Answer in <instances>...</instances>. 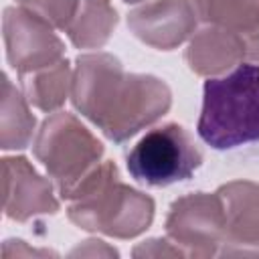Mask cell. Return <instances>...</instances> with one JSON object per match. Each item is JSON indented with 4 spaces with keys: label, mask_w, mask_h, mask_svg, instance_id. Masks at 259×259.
Instances as JSON below:
<instances>
[{
    "label": "cell",
    "mask_w": 259,
    "mask_h": 259,
    "mask_svg": "<svg viewBox=\"0 0 259 259\" xmlns=\"http://www.w3.org/2000/svg\"><path fill=\"white\" fill-rule=\"evenodd\" d=\"M71 99L77 111L115 144L160 119L172 103L170 89L162 79L127 75L121 63L107 53L77 59Z\"/></svg>",
    "instance_id": "cell-1"
},
{
    "label": "cell",
    "mask_w": 259,
    "mask_h": 259,
    "mask_svg": "<svg viewBox=\"0 0 259 259\" xmlns=\"http://www.w3.org/2000/svg\"><path fill=\"white\" fill-rule=\"evenodd\" d=\"M63 198L73 200L69 219L75 225L119 239L140 235L154 219V200L121 184L113 162L97 164Z\"/></svg>",
    "instance_id": "cell-2"
},
{
    "label": "cell",
    "mask_w": 259,
    "mask_h": 259,
    "mask_svg": "<svg viewBox=\"0 0 259 259\" xmlns=\"http://www.w3.org/2000/svg\"><path fill=\"white\" fill-rule=\"evenodd\" d=\"M196 132L214 150L259 142V65L241 63L204 81Z\"/></svg>",
    "instance_id": "cell-3"
},
{
    "label": "cell",
    "mask_w": 259,
    "mask_h": 259,
    "mask_svg": "<svg viewBox=\"0 0 259 259\" xmlns=\"http://www.w3.org/2000/svg\"><path fill=\"white\" fill-rule=\"evenodd\" d=\"M34 156L65 196L103 154L101 142L71 113L57 111L47 117L34 138Z\"/></svg>",
    "instance_id": "cell-4"
},
{
    "label": "cell",
    "mask_w": 259,
    "mask_h": 259,
    "mask_svg": "<svg viewBox=\"0 0 259 259\" xmlns=\"http://www.w3.org/2000/svg\"><path fill=\"white\" fill-rule=\"evenodd\" d=\"M202 164V152L186 127L164 123L146 132L125 158L127 172L146 186H170L188 180Z\"/></svg>",
    "instance_id": "cell-5"
},
{
    "label": "cell",
    "mask_w": 259,
    "mask_h": 259,
    "mask_svg": "<svg viewBox=\"0 0 259 259\" xmlns=\"http://www.w3.org/2000/svg\"><path fill=\"white\" fill-rule=\"evenodd\" d=\"M6 59L18 75H26L63 61L65 47L53 26L40 16L10 6L4 10Z\"/></svg>",
    "instance_id": "cell-6"
},
{
    "label": "cell",
    "mask_w": 259,
    "mask_h": 259,
    "mask_svg": "<svg viewBox=\"0 0 259 259\" xmlns=\"http://www.w3.org/2000/svg\"><path fill=\"white\" fill-rule=\"evenodd\" d=\"M166 233L176 245L190 247L196 255H212L214 247L227 239V217L219 192L178 198L170 206Z\"/></svg>",
    "instance_id": "cell-7"
},
{
    "label": "cell",
    "mask_w": 259,
    "mask_h": 259,
    "mask_svg": "<svg viewBox=\"0 0 259 259\" xmlns=\"http://www.w3.org/2000/svg\"><path fill=\"white\" fill-rule=\"evenodd\" d=\"M192 0H154L127 14V26L146 45L170 51L184 42L196 26Z\"/></svg>",
    "instance_id": "cell-8"
},
{
    "label": "cell",
    "mask_w": 259,
    "mask_h": 259,
    "mask_svg": "<svg viewBox=\"0 0 259 259\" xmlns=\"http://www.w3.org/2000/svg\"><path fill=\"white\" fill-rule=\"evenodd\" d=\"M4 172V214L12 221H28L30 217L57 212L59 202L47 178L36 174L26 158L14 156L2 160Z\"/></svg>",
    "instance_id": "cell-9"
},
{
    "label": "cell",
    "mask_w": 259,
    "mask_h": 259,
    "mask_svg": "<svg viewBox=\"0 0 259 259\" xmlns=\"http://www.w3.org/2000/svg\"><path fill=\"white\" fill-rule=\"evenodd\" d=\"M247 59L243 36L223 28L208 24L206 28L194 32L188 49L186 63L198 75H225Z\"/></svg>",
    "instance_id": "cell-10"
},
{
    "label": "cell",
    "mask_w": 259,
    "mask_h": 259,
    "mask_svg": "<svg viewBox=\"0 0 259 259\" xmlns=\"http://www.w3.org/2000/svg\"><path fill=\"white\" fill-rule=\"evenodd\" d=\"M227 217V239L237 245H259V184L231 182L219 190Z\"/></svg>",
    "instance_id": "cell-11"
},
{
    "label": "cell",
    "mask_w": 259,
    "mask_h": 259,
    "mask_svg": "<svg viewBox=\"0 0 259 259\" xmlns=\"http://www.w3.org/2000/svg\"><path fill=\"white\" fill-rule=\"evenodd\" d=\"M117 24V14L109 0H79L77 12L65 30L77 49L103 47Z\"/></svg>",
    "instance_id": "cell-12"
},
{
    "label": "cell",
    "mask_w": 259,
    "mask_h": 259,
    "mask_svg": "<svg viewBox=\"0 0 259 259\" xmlns=\"http://www.w3.org/2000/svg\"><path fill=\"white\" fill-rule=\"evenodd\" d=\"M26 103V95L12 85L8 75H2L0 144L4 150H22L32 142L36 121Z\"/></svg>",
    "instance_id": "cell-13"
},
{
    "label": "cell",
    "mask_w": 259,
    "mask_h": 259,
    "mask_svg": "<svg viewBox=\"0 0 259 259\" xmlns=\"http://www.w3.org/2000/svg\"><path fill=\"white\" fill-rule=\"evenodd\" d=\"M20 83H22V93L26 95L28 103L38 107L40 111L53 113L65 103L69 89L73 85V77H71L69 63L59 61L45 69L20 75Z\"/></svg>",
    "instance_id": "cell-14"
},
{
    "label": "cell",
    "mask_w": 259,
    "mask_h": 259,
    "mask_svg": "<svg viewBox=\"0 0 259 259\" xmlns=\"http://www.w3.org/2000/svg\"><path fill=\"white\" fill-rule=\"evenodd\" d=\"M196 14L206 24L229 28L247 36L259 28V0H192Z\"/></svg>",
    "instance_id": "cell-15"
},
{
    "label": "cell",
    "mask_w": 259,
    "mask_h": 259,
    "mask_svg": "<svg viewBox=\"0 0 259 259\" xmlns=\"http://www.w3.org/2000/svg\"><path fill=\"white\" fill-rule=\"evenodd\" d=\"M16 4L20 8L40 16L51 26L67 30L77 12L79 0H16Z\"/></svg>",
    "instance_id": "cell-16"
},
{
    "label": "cell",
    "mask_w": 259,
    "mask_h": 259,
    "mask_svg": "<svg viewBox=\"0 0 259 259\" xmlns=\"http://www.w3.org/2000/svg\"><path fill=\"white\" fill-rule=\"evenodd\" d=\"M123 2H132L134 4V2H142V0H123Z\"/></svg>",
    "instance_id": "cell-17"
}]
</instances>
